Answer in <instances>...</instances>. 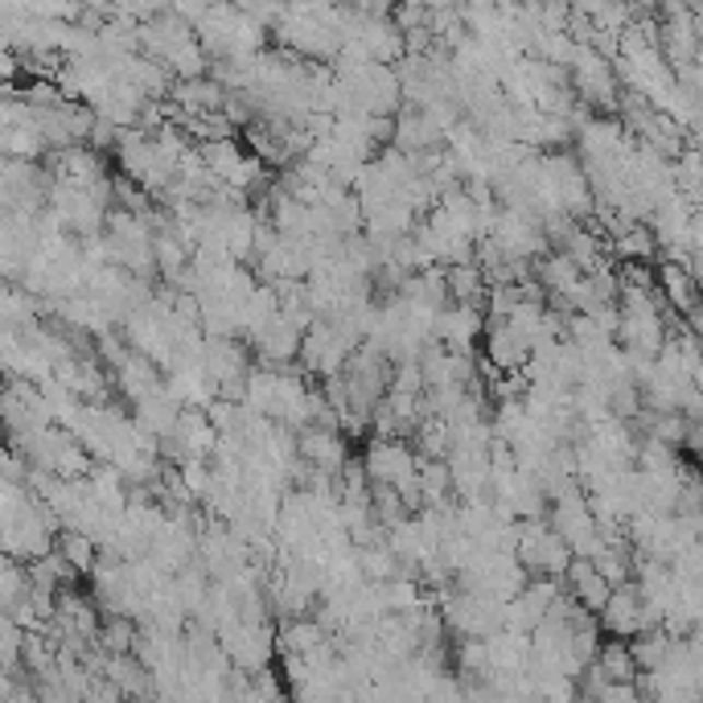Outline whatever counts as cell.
Instances as JSON below:
<instances>
[{"mask_svg":"<svg viewBox=\"0 0 703 703\" xmlns=\"http://www.w3.org/2000/svg\"><path fill=\"white\" fill-rule=\"evenodd\" d=\"M485 329V313L469 309V305H445L432 321V342L448 350V354H473V342Z\"/></svg>","mask_w":703,"mask_h":703,"instance_id":"1","label":"cell"},{"mask_svg":"<svg viewBox=\"0 0 703 703\" xmlns=\"http://www.w3.org/2000/svg\"><path fill=\"white\" fill-rule=\"evenodd\" d=\"M600 621H605V630H613L618 637L642 634V597H637L634 584H621V588L609 593L605 609H600Z\"/></svg>","mask_w":703,"mask_h":703,"instance_id":"5","label":"cell"},{"mask_svg":"<svg viewBox=\"0 0 703 703\" xmlns=\"http://www.w3.org/2000/svg\"><path fill=\"white\" fill-rule=\"evenodd\" d=\"M301 338H305V329L296 326V321H289V317H280V313H276L272 321L256 333L259 354H263L268 362H289L292 354L301 350Z\"/></svg>","mask_w":703,"mask_h":703,"instance_id":"6","label":"cell"},{"mask_svg":"<svg viewBox=\"0 0 703 703\" xmlns=\"http://www.w3.org/2000/svg\"><path fill=\"white\" fill-rule=\"evenodd\" d=\"M362 473L371 485H399L415 473V453L403 441H371Z\"/></svg>","mask_w":703,"mask_h":703,"instance_id":"2","label":"cell"},{"mask_svg":"<svg viewBox=\"0 0 703 703\" xmlns=\"http://www.w3.org/2000/svg\"><path fill=\"white\" fill-rule=\"evenodd\" d=\"M62 548H67V560L74 567H91V555H95V543H91V539H86V535H67V543H62Z\"/></svg>","mask_w":703,"mask_h":703,"instance_id":"9","label":"cell"},{"mask_svg":"<svg viewBox=\"0 0 703 703\" xmlns=\"http://www.w3.org/2000/svg\"><path fill=\"white\" fill-rule=\"evenodd\" d=\"M485 362L502 371V375H515L523 371V362L531 354V345L523 342V333H518L511 321H494V317H485Z\"/></svg>","mask_w":703,"mask_h":703,"instance_id":"3","label":"cell"},{"mask_svg":"<svg viewBox=\"0 0 703 703\" xmlns=\"http://www.w3.org/2000/svg\"><path fill=\"white\" fill-rule=\"evenodd\" d=\"M658 284H663V292H667L670 301V313H683L687 321L695 326V276L687 272V268H679V263H658V276H654Z\"/></svg>","mask_w":703,"mask_h":703,"instance_id":"7","label":"cell"},{"mask_svg":"<svg viewBox=\"0 0 703 703\" xmlns=\"http://www.w3.org/2000/svg\"><path fill=\"white\" fill-rule=\"evenodd\" d=\"M296 457L309 461L313 473H338L350 453H345V441L338 432H326V429H305L296 436Z\"/></svg>","mask_w":703,"mask_h":703,"instance_id":"4","label":"cell"},{"mask_svg":"<svg viewBox=\"0 0 703 703\" xmlns=\"http://www.w3.org/2000/svg\"><path fill=\"white\" fill-rule=\"evenodd\" d=\"M609 251H613V259H621V263H651L654 256H658V239H654L651 226H625L618 239H609Z\"/></svg>","mask_w":703,"mask_h":703,"instance_id":"8","label":"cell"}]
</instances>
